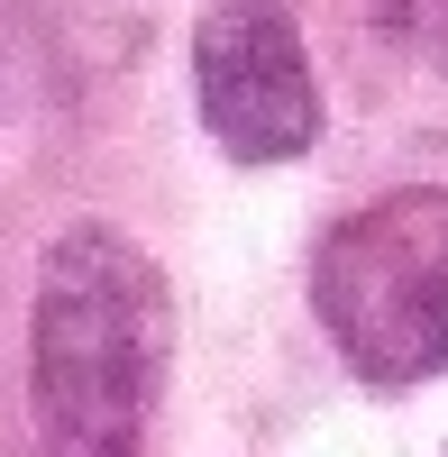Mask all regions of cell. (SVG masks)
I'll use <instances>...</instances> for the list:
<instances>
[{
  "instance_id": "cell-1",
  "label": "cell",
  "mask_w": 448,
  "mask_h": 457,
  "mask_svg": "<svg viewBox=\"0 0 448 457\" xmlns=\"http://www.w3.org/2000/svg\"><path fill=\"white\" fill-rule=\"evenodd\" d=\"M174 302L146 247L110 220L64 228L37 265V329H28V385H37V457H137L146 411L165 394Z\"/></svg>"
},
{
  "instance_id": "cell-2",
  "label": "cell",
  "mask_w": 448,
  "mask_h": 457,
  "mask_svg": "<svg viewBox=\"0 0 448 457\" xmlns=\"http://www.w3.org/2000/svg\"><path fill=\"white\" fill-rule=\"evenodd\" d=\"M311 302L366 385L448 375V183H402L348 211L311 256Z\"/></svg>"
},
{
  "instance_id": "cell-3",
  "label": "cell",
  "mask_w": 448,
  "mask_h": 457,
  "mask_svg": "<svg viewBox=\"0 0 448 457\" xmlns=\"http://www.w3.org/2000/svg\"><path fill=\"white\" fill-rule=\"evenodd\" d=\"M193 92H202V129L238 165H293L320 137V83L303 28L275 0H220L193 28Z\"/></svg>"
}]
</instances>
